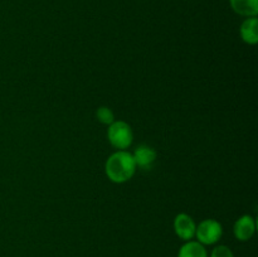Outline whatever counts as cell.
<instances>
[{"mask_svg": "<svg viewBox=\"0 0 258 257\" xmlns=\"http://www.w3.org/2000/svg\"><path fill=\"white\" fill-rule=\"evenodd\" d=\"M136 171L133 154L126 150H117L110 155L105 164V173L112 183L122 184L130 180Z\"/></svg>", "mask_w": 258, "mask_h": 257, "instance_id": "6da1fadb", "label": "cell"}, {"mask_svg": "<svg viewBox=\"0 0 258 257\" xmlns=\"http://www.w3.org/2000/svg\"><path fill=\"white\" fill-rule=\"evenodd\" d=\"M107 139L115 149L126 150L133 144V128L125 121H113L111 125H108Z\"/></svg>", "mask_w": 258, "mask_h": 257, "instance_id": "7a4b0ae2", "label": "cell"}, {"mask_svg": "<svg viewBox=\"0 0 258 257\" xmlns=\"http://www.w3.org/2000/svg\"><path fill=\"white\" fill-rule=\"evenodd\" d=\"M223 234L222 224L216 219H204L197 226L196 236L199 243L214 244L221 239Z\"/></svg>", "mask_w": 258, "mask_h": 257, "instance_id": "3957f363", "label": "cell"}, {"mask_svg": "<svg viewBox=\"0 0 258 257\" xmlns=\"http://www.w3.org/2000/svg\"><path fill=\"white\" fill-rule=\"evenodd\" d=\"M197 224L190 216L185 213H180L174 219V231L176 236L183 241H190L196 236Z\"/></svg>", "mask_w": 258, "mask_h": 257, "instance_id": "277c9868", "label": "cell"}, {"mask_svg": "<svg viewBox=\"0 0 258 257\" xmlns=\"http://www.w3.org/2000/svg\"><path fill=\"white\" fill-rule=\"evenodd\" d=\"M256 231V222H254L253 217L244 214V216L239 217L236 221L233 227L234 236L239 241H248L252 238Z\"/></svg>", "mask_w": 258, "mask_h": 257, "instance_id": "5b68a950", "label": "cell"}, {"mask_svg": "<svg viewBox=\"0 0 258 257\" xmlns=\"http://www.w3.org/2000/svg\"><path fill=\"white\" fill-rule=\"evenodd\" d=\"M133 158L136 166L141 169H150L156 160V151L151 146L140 145L133 153Z\"/></svg>", "mask_w": 258, "mask_h": 257, "instance_id": "8992f818", "label": "cell"}, {"mask_svg": "<svg viewBox=\"0 0 258 257\" xmlns=\"http://www.w3.org/2000/svg\"><path fill=\"white\" fill-rule=\"evenodd\" d=\"M241 37L247 44L254 45L258 42V19L256 17L247 18L241 25Z\"/></svg>", "mask_w": 258, "mask_h": 257, "instance_id": "52a82bcc", "label": "cell"}, {"mask_svg": "<svg viewBox=\"0 0 258 257\" xmlns=\"http://www.w3.org/2000/svg\"><path fill=\"white\" fill-rule=\"evenodd\" d=\"M231 7L237 14L252 18L258 14V0H229Z\"/></svg>", "mask_w": 258, "mask_h": 257, "instance_id": "ba28073f", "label": "cell"}, {"mask_svg": "<svg viewBox=\"0 0 258 257\" xmlns=\"http://www.w3.org/2000/svg\"><path fill=\"white\" fill-rule=\"evenodd\" d=\"M178 257H208L204 244L198 241H186L179 249Z\"/></svg>", "mask_w": 258, "mask_h": 257, "instance_id": "9c48e42d", "label": "cell"}, {"mask_svg": "<svg viewBox=\"0 0 258 257\" xmlns=\"http://www.w3.org/2000/svg\"><path fill=\"white\" fill-rule=\"evenodd\" d=\"M96 117L101 123H105V125H111L115 121V115H113L112 110L106 107V106H101V107L97 108Z\"/></svg>", "mask_w": 258, "mask_h": 257, "instance_id": "30bf717a", "label": "cell"}, {"mask_svg": "<svg viewBox=\"0 0 258 257\" xmlns=\"http://www.w3.org/2000/svg\"><path fill=\"white\" fill-rule=\"evenodd\" d=\"M211 257H234V254L233 252L231 251V248L221 244V246H217L216 248L212 251Z\"/></svg>", "mask_w": 258, "mask_h": 257, "instance_id": "8fae6325", "label": "cell"}]
</instances>
